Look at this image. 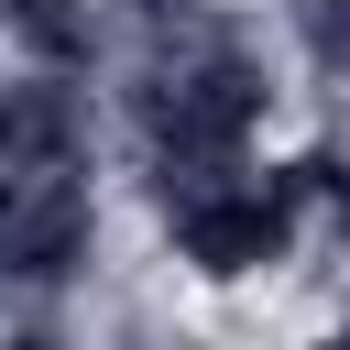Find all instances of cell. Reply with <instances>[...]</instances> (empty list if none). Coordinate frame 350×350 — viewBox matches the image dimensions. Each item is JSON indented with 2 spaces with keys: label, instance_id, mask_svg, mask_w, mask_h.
<instances>
[{
  "label": "cell",
  "instance_id": "6da1fadb",
  "mask_svg": "<svg viewBox=\"0 0 350 350\" xmlns=\"http://www.w3.org/2000/svg\"><path fill=\"white\" fill-rule=\"evenodd\" d=\"M273 252H284V197L230 186V197H197V208H186V262H197V273H252V262H273Z\"/></svg>",
  "mask_w": 350,
  "mask_h": 350
}]
</instances>
